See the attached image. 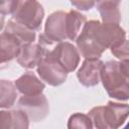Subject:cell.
<instances>
[{"instance_id":"ba28073f","label":"cell","mask_w":129,"mask_h":129,"mask_svg":"<svg viewBox=\"0 0 129 129\" xmlns=\"http://www.w3.org/2000/svg\"><path fill=\"white\" fill-rule=\"evenodd\" d=\"M104 62L100 58H85L77 73L79 82L85 87H94L101 82Z\"/></svg>"},{"instance_id":"3957f363","label":"cell","mask_w":129,"mask_h":129,"mask_svg":"<svg viewBox=\"0 0 129 129\" xmlns=\"http://www.w3.org/2000/svg\"><path fill=\"white\" fill-rule=\"evenodd\" d=\"M101 82L111 98L119 101L129 100V81L121 73L119 61L104 62L101 71Z\"/></svg>"},{"instance_id":"7c38bea8","label":"cell","mask_w":129,"mask_h":129,"mask_svg":"<svg viewBox=\"0 0 129 129\" xmlns=\"http://www.w3.org/2000/svg\"><path fill=\"white\" fill-rule=\"evenodd\" d=\"M21 42L12 34L2 31L0 36V56L1 63L11 61L17 58L21 50Z\"/></svg>"},{"instance_id":"7402d4cb","label":"cell","mask_w":129,"mask_h":129,"mask_svg":"<svg viewBox=\"0 0 129 129\" xmlns=\"http://www.w3.org/2000/svg\"><path fill=\"white\" fill-rule=\"evenodd\" d=\"M119 69L123 76L129 81V59H124L119 61Z\"/></svg>"},{"instance_id":"30bf717a","label":"cell","mask_w":129,"mask_h":129,"mask_svg":"<svg viewBox=\"0 0 129 129\" xmlns=\"http://www.w3.org/2000/svg\"><path fill=\"white\" fill-rule=\"evenodd\" d=\"M44 57V49L39 43H29L22 45L17 62L24 69H33L37 67L40 60Z\"/></svg>"},{"instance_id":"4fadbf2b","label":"cell","mask_w":129,"mask_h":129,"mask_svg":"<svg viewBox=\"0 0 129 129\" xmlns=\"http://www.w3.org/2000/svg\"><path fill=\"white\" fill-rule=\"evenodd\" d=\"M29 118L25 112L20 109L0 112V124L1 127L6 128H20L26 129L29 127Z\"/></svg>"},{"instance_id":"603a6c76","label":"cell","mask_w":129,"mask_h":129,"mask_svg":"<svg viewBox=\"0 0 129 129\" xmlns=\"http://www.w3.org/2000/svg\"><path fill=\"white\" fill-rule=\"evenodd\" d=\"M101 2H105V3H114L119 5L121 0H97V3H101Z\"/></svg>"},{"instance_id":"2e32d148","label":"cell","mask_w":129,"mask_h":129,"mask_svg":"<svg viewBox=\"0 0 129 129\" xmlns=\"http://www.w3.org/2000/svg\"><path fill=\"white\" fill-rule=\"evenodd\" d=\"M17 88L10 81L1 80L0 82V107L2 109L11 108L17 98Z\"/></svg>"},{"instance_id":"9a60e30c","label":"cell","mask_w":129,"mask_h":129,"mask_svg":"<svg viewBox=\"0 0 129 129\" xmlns=\"http://www.w3.org/2000/svg\"><path fill=\"white\" fill-rule=\"evenodd\" d=\"M86 16L77 10H70L67 12V34L68 39L76 40L80 35L85 23Z\"/></svg>"},{"instance_id":"9c48e42d","label":"cell","mask_w":129,"mask_h":129,"mask_svg":"<svg viewBox=\"0 0 129 129\" xmlns=\"http://www.w3.org/2000/svg\"><path fill=\"white\" fill-rule=\"evenodd\" d=\"M44 33L50 39L60 42L68 39L67 34V12L55 11L52 12L45 21Z\"/></svg>"},{"instance_id":"7a4b0ae2","label":"cell","mask_w":129,"mask_h":129,"mask_svg":"<svg viewBox=\"0 0 129 129\" xmlns=\"http://www.w3.org/2000/svg\"><path fill=\"white\" fill-rule=\"evenodd\" d=\"M88 115L93 125L99 129H116L121 127L129 117V105L109 101L105 106L92 108Z\"/></svg>"},{"instance_id":"6da1fadb","label":"cell","mask_w":129,"mask_h":129,"mask_svg":"<svg viewBox=\"0 0 129 129\" xmlns=\"http://www.w3.org/2000/svg\"><path fill=\"white\" fill-rule=\"evenodd\" d=\"M125 38L126 32L119 24L90 20L85 23L76 43L83 57L100 58L107 48Z\"/></svg>"},{"instance_id":"d6986e66","label":"cell","mask_w":129,"mask_h":129,"mask_svg":"<svg viewBox=\"0 0 129 129\" xmlns=\"http://www.w3.org/2000/svg\"><path fill=\"white\" fill-rule=\"evenodd\" d=\"M110 50L112 54L120 60L129 59V40H127L126 38L121 40L117 44L113 45L110 48Z\"/></svg>"},{"instance_id":"8fae6325","label":"cell","mask_w":129,"mask_h":129,"mask_svg":"<svg viewBox=\"0 0 129 129\" xmlns=\"http://www.w3.org/2000/svg\"><path fill=\"white\" fill-rule=\"evenodd\" d=\"M17 90L22 95H38L45 88V84L34 73L26 72L14 82Z\"/></svg>"},{"instance_id":"52a82bcc","label":"cell","mask_w":129,"mask_h":129,"mask_svg":"<svg viewBox=\"0 0 129 129\" xmlns=\"http://www.w3.org/2000/svg\"><path fill=\"white\" fill-rule=\"evenodd\" d=\"M37 74L49 86H60L67 81V71L54 59L44 56L37 64Z\"/></svg>"},{"instance_id":"8992f818","label":"cell","mask_w":129,"mask_h":129,"mask_svg":"<svg viewBox=\"0 0 129 129\" xmlns=\"http://www.w3.org/2000/svg\"><path fill=\"white\" fill-rule=\"evenodd\" d=\"M44 56L50 57L56 60L67 73L74 72L80 62V52L78 47L68 41H60L49 51H47Z\"/></svg>"},{"instance_id":"5b68a950","label":"cell","mask_w":129,"mask_h":129,"mask_svg":"<svg viewBox=\"0 0 129 129\" xmlns=\"http://www.w3.org/2000/svg\"><path fill=\"white\" fill-rule=\"evenodd\" d=\"M18 109L25 112L32 122L42 121L49 113V104L46 97L38 95H22L17 102Z\"/></svg>"},{"instance_id":"44dd1931","label":"cell","mask_w":129,"mask_h":129,"mask_svg":"<svg viewBox=\"0 0 129 129\" xmlns=\"http://www.w3.org/2000/svg\"><path fill=\"white\" fill-rule=\"evenodd\" d=\"M70 2L73 6L83 11H88L97 4V0H70Z\"/></svg>"},{"instance_id":"5bb4252c","label":"cell","mask_w":129,"mask_h":129,"mask_svg":"<svg viewBox=\"0 0 129 129\" xmlns=\"http://www.w3.org/2000/svg\"><path fill=\"white\" fill-rule=\"evenodd\" d=\"M3 31H5L7 33H10L13 36H15L21 42L22 45L34 42V40L36 38L35 30H32L29 27L15 21L13 19L8 20V22L6 24V27Z\"/></svg>"},{"instance_id":"277c9868","label":"cell","mask_w":129,"mask_h":129,"mask_svg":"<svg viewBox=\"0 0 129 129\" xmlns=\"http://www.w3.org/2000/svg\"><path fill=\"white\" fill-rule=\"evenodd\" d=\"M11 15L13 20L32 30H39L44 17V9L37 0H18Z\"/></svg>"},{"instance_id":"e0dca14e","label":"cell","mask_w":129,"mask_h":129,"mask_svg":"<svg viewBox=\"0 0 129 129\" xmlns=\"http://www.w3.org/2000/svg\"><path fill=\"white\" fill-rule=\"evenodd\" d=\"M97 9L101 15L102 22L106 23H117L121 21V13L119 10V5L114 3H97Z\"/></svg>"},{"instance_id":"cb8c5ba5","label":"cell","mask_w":129,"mask_h":129,"mask_svg":"<svg viewBox=\"0 0 129 129\" xmlns=\"http://www.w3.org/2000/svg\"><path fill=\"white\" fill-rule=\"evenodd\" d=\"M125 127H126V128H129V122H128V124H127V125H126Z\"/></svg>"},{"instance_id":"ac0fdd59","label":"cell","mask_w":129,"mask_h":129,"mask_svg":"<svg viewBox=\"0 0 129 129\" xmlns=\"http://www.w3.org/2000/svg\"><path fill=\"white\" fill-rule=\"evenodd\" d=\"M93 121L89 115L82 114V113H75L73 114L68 121V128L74 129V128H86L91 129L93 128Z\"/></svg>"},{"instance_id":"ffe728a7","label":"cell","mask_w":129,"mask_h":129,"mask_svg":"<svg viewBox=\"0 0 129 129\" xmlns=\"http://www.w3.org/2000/svg\"><path fill=\"white\" fill-rule=\"evenodd\" d=\"M18 0H1V4H0V11H1V15H8V14H12L17 6Z\"/></svg>"}]
</instances>
